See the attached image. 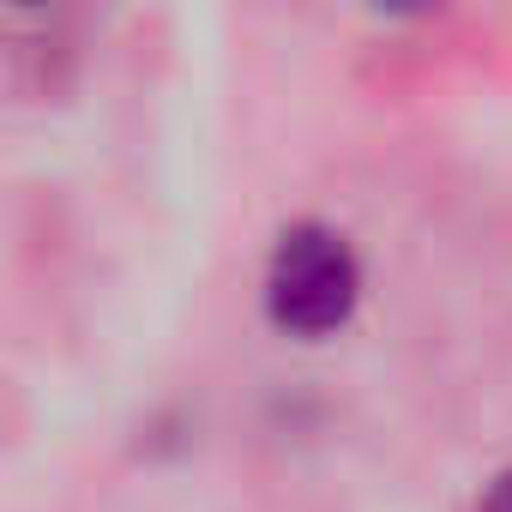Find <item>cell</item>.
I'll return each instance as SVG.
<instances>
[{"label":"cell","instance_id":"1","mask_svg":"<svg viewBox=\"0 0 512 512\" xmlns=\"http://www.w3.org/2000/svg\"><path fill=\"white\" fill-rule=\"evenodd\" d=\"M356 290H362V278H356V253L344 247V235L320 229V223H302L272 253L266 314L296 338H326L350 320Z\"/></svg>","mask_w":512,"mask_h":512},{"label":"cell","instance_id":"2","mask_svg":"<svg viewBox=\"0 0 512 512\" xmlns=\"http://www.w3.org/2000/svg\"><path fill=\"white\" fill-rule=\"evenodd\" d=\"M482 512H512V470H506V476H494V488L482 494Z\"/></svg>","mask_w":512,"mask_h":512},{"label":"cell","instance_id":"3","mask_svg":"<svg viewBox=\"0 0 512 512\" xmlns=\"http://www.w3.org/2000/svg\"><path fill=\"white\" fill-rule=\"evenodd\" d=\"M386 7H398V13H416V7H434V0H386Z\"/></svg>","mask_w":512,"mask_h":512}]
</instances>
